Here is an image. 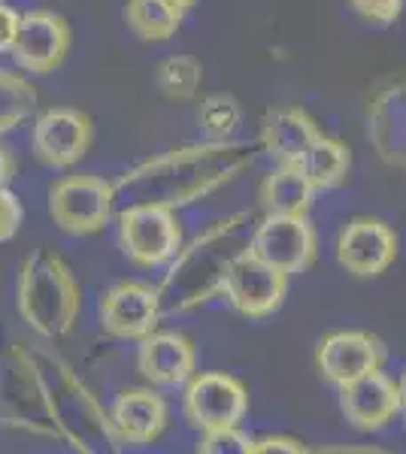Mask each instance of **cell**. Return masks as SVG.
<instances>
[{
	"label": "cell",
	"instance_id": "cell-24",
	"mask_svg": "<svg viewBox=\"0 0 406 454\" xmlns=\"http://www.w3.org/2000/svg\"><path fill=\"white\" fill-rule=\"evenodd\" d=\"M201 79H203V67H201V61L191 55H173V58H167V61H161V67H158L161 91L173 100L195 98L197 88H201Z\"/></svg>",
	"mask_w": 406,
	"mask_h": 454
},
{
	"label": "cell",
	"instance_id": "cell-29",
	"mask_svg": "<svg viewBox=\"0 0 406 454\" xmlns=\"http://www.w3.org/2000/svg\"><path fill=\"white\" fill-rule=\"evenodd\" d=\"M306 451V445L294 436H264L252 439V454H300Z\"/></svg>",
	"mask_w": 406,
	"mask_h": 454
},
{
	"label": "cell",
	"instance_id": "cell-19",
	"mask_svg": "<svg viewBox=\"0 0 406 454\" xmlns=\"http://www.w3.org/2000/svg\"><path fill=\"white\" fill-rule=\"evenodd\" d=\"M322 137V128L300 106L270 109L261 124V143L279 164H298L304 152Z\"/></svg>",
	"mask_w": 406,
	"mask_h": 454
},
{
	"label": "cell",
	"instance_id": "cell-28",
	"mask_svg": "<svg viewBox=\"0 0 406 454\" xmlns=\"http://www.w3.org/2000/svg\"><path fill=\"white\" fill-rule=\"evenodd\" d=\"M21 218H25V209H21L19 197L12 194L10 188H0V246L16 237Z\"/></svg>",
	"mask_w": 406,
	"mask_h": 454
},
{
	"label": "cell",
	"instance_id": "cell-5",
	"mask_svg": "<svg viewBox=\"0 0 406 454\" xmlns=\"http://www.w3.org/2000/svg\"><path fill=\"white\" fill-rule=\"evenodd\" d=\"M0 421L25 434L58 439L34 355L19 340L0 342Z\"/></svg>",
	"mask_w": 406,
	"mask_h": 454
},
{
	"label": "cell",
	"instance_id": "cell-2",
	"mask_svg": "<svg viewBox=\"0 0 406 454\" xmlns=\"http://www.w3.org/2000/svg\"><path fill=\"white\" fill-rule=\"evenodd\" d=\"M231 173V149L227 145H195V149H176L167 155L146 160L137 170L124 173L115 194H124L131 203H179L195 200L197 194H206L227 179Z\"/></svg>",
	"mask_w": 406,
	"mask_h": 454
},
{
	"label": "cell",
	"instance_id": "cell-21",
	"mask_svg": "<svg viewBox=\"0 0 406 454\" xmlns=\"http://www.w3.org/2000/svg\"><path fill=\"white\" fill-rule=\"evenodd\" d=\"M298 167L304 170V176L315 192H330V188H337L346 182L349 167H352V155L339 140H330V137L322 134L319 140L304 152V158L298 160Z\"/></svg>",
	"mask_w": 406,
	"mask_h": 454
},
{
	"label": "cell",
	"instance_id": "cell-27",
	"mask_svg": "<svg viewBox=\"0 0 406 454\" xmlns=\"http://www.w3.org/2000/svg\"><path fill=\"white\" fill-rule=\"evenodd\" d=\"M352 6H355L361 19L379 27L394 25L403 12V0H352Z\"/></svg>",
	"mask_w": 406,
	"mask_h": 454
},
{
	"label": "cell",
	"instance_id": "cell-22",
	"mask_svg": "<svg viewBox=\"0 0 406 454\" xmlns=\"http://www.w3.org/2000/svg\"><path fill=\"white\" fill-rule=\"evenodd\" d=\"M124 19H128V27L139 40H149V43L170 40L182 25V16L167 0H128Z\"/></svg>",
	"mask_w": 406,
	"mask_h": 454
},
{
	"label": "cell",
	"instance_id": "cell-17",
	"mask_svg": "<svg viewBox=\"0 0 406 454\" xmlns=\"http://www.w3.org/2000/svg\"><path fill=\"white\" fill-rule=\"evenodd\" d=\"M339 409L355 430H382L397 415V382L379 370L339 385Z\"/></svg>",
	"mask_w": 406,
	"mask_h": 454
},
{
	"label": "cell",
	"instance_id": "cell-33",
	"mask_svg": "<svg viewBox=\"0 0 406 454\" xmlns=\"http://www.w3.org/2000/svg\"><path fill=\"white\" fill-rule=\"evenodd\" d=\"M167 4H170V6H173V10H176V12H179V16H186V12L191 10V6H195V4H197V0H167Z\"/></svg>",
	"mask_w": 406,
	"mask_h": 454
},
{
	"label": "cell",
	"instance_id": "cell-16",
	"mask_svg": "<svg viewBox=\"0 0 406 454\" xmlns=\"http://www.w3.org/2000/svg\"><path fill=\"white\" fill-rule=\"evenodd\" d=\"M137 364L146 382L161 387H179L197 372L195 342L176 331H152L139 340Z\"/></svg>",
	"mask_w": 406,
	"mask_h": 454
},
{
	"label": "cell",
	"instance_id": "cell-13",
	"mask_svg": "<svg viewBox=\"0 0 406 454\" xmlns=\"http://www.w3.org/2000/svg\"><path fill=\"white\" fill-rule=\"evenodd\" d=\"M100 331L115 340H143L158 331L161 297L143 282H119L98 303Z\"/></svg>",
	"mask_w": 406,
	"mask_h": 454
},
{
	"label": "cell",
	"instance_id": "cell-9",
	"mask_svg": "<svg viewBox=\"0 0 406 454\" xmlns=\"http://www.w3.org/2000/svg\"><path fill=\"white\" fill-rule=\"evenodd\" d=\"M246 248L279 273L298 276L315 263L319 237L306 215H264Z\"/></svg>",
	"mask_w": 406,
	"mask_h": 454
},
{
	"label": "cell",
	"instance_id": "cell-10",
	"mask_svg": "<svg viewBox=\"0 0 406 454\" xmlns=\"http://www.w3.org/2000/svg\"><path fill=\"white\" fill-rule=\"evenodd\" d=\"M227 303L246 318H267L283 306L288 294V276L273 270L270 263L258 261L249 248L234 254L221 279Z\"/></svg>",
	"mask_w": 406,
	"mask_h": 454
},
{
	"label": "cell",
	"instance_id": "cell-3",
	"mask_svg": "<svg viewBox=\"0 0 406 454\" xmlns=\"http://www.w3.org/2000/svg\"><path fill=\"white\" fill-rule=\"evenodd\" d=\"M19 315L43 340H61L73 331L83 309V288L70 263L52 248L28 254L16 285Z\"/></svg>",
	"mask_w": 406,
	"mask_h": 454
},
{
	"label": "cell",
	"instance_id": "cell-31",
	"mask_svg": "<svg viewBox=\"0 0 406 454\" xmlns=\"http://www.w3.org/2000/svg\"><path fill=\"white\" fill-rule=\"evenodd\" d=\"M12 173H16V160L6 149H0V188H10Z\"/></svg>",
	"mask_w": 406,
	"mask_h": 454
},
{
	"label": "cell",
	"instance_id": "cell-12",
	"mask_svg": "<svg viewBox=\"0 0 406 454\" xmlns=\"http://www.w3.org/2000/svg\"><path fill=\"white\" fill-rule=\"evenodd\" d=\"M94 140V121L83 109H46L34 124V155L46 167H73L88 155Z\"/></svg>",
	"mask_w": 406,
	"mask_h": 454
},
{
	"label": "cell",
	"instance_id": "cell-8",
	"mask_svg": "<svg viewBox=\"0 0 406 454\" xmlns=\"http://www.w3.org/2000/svg\"><path fill=\"white\" fill-rule=\"evenodd\" d=\"M186 419L195 430L240 427L249 415V391L237 376L227 372H195L182 394Z\"/></svg>",
	"mask_w": 406,
	"mask_h": 454
},
{
	"label": "cell",
	"instance_id": "cell-15",
	"mask_svg": "<svg viewBox=\"0 0 406 454\" xmlns=\"http://www.w3.org/2000/svg\"><path fill=\"white\" fill-rule=\"evenodd\" d=\"M397 258V233L379 218H352L337 239V261L358 279L382 276Z\"/></svg>",
	"mask_w": 406,
	"mask_h": 454
},
{
	"label": "cell",
	"instance_id": "cell-30",
	"mask_svg": "<svg viewBox=\"0 0 406 454\" xmlns=\"http://www.w3.org/2000/svg\"><path fill=\"white\" fill-rule=\"evenodd\" d=\"M19 19H21L19 12L0 0V52H10L12 49V40H16V31H19Z\"/></svg>",
	"mask_w": 406,
	"mask_h": 454
},
{
	"label": "cell",
	"instance_id": "cell-23",
	"mask_svg": "<svg viewBox=\"0 0 406 454\" xmlns=\"http://www.w3.org/2000/svg\"><path fill=\"white\" fill-rule=\"evenodd\" d=\"M36 109V88L19 73L0 67V134L19 128Z\"/></svg>",
	"mask_w": 406,
	"mask_h": 454
},
{
	"label": "cell",
	"instance_id": "cell-18",
	"mask_svg": "<svg viewBox=\"0 0 406 454\" xmlns=\"http://www.w3.org/2000/svg\"><path fill=\"white\" fill-rule=\"evenodd\" d=\"M109 424L122 445H149L167 427V403L152 387H128L109 409Z\"/></svg>",
	"mask_w": 406,
	"mask_h": 454
},
{
	"label": "cell",
	"instance_id": "cell-4",
	"mask_svg": "<svg viewBox=\"0 0 406 454\" xmlns=\"http://www.w3.org/2000/svg\"><path fill=\"white\" fill-rule=\"evenodd\" d=\"M231 227L234 224H221L197 239L195 246H188L186 252L182 248L176 252L173 270H170V276L158 291L161 306L167 303V309H188V306L203 303L206 297L221 291L227 263L237 254L227 252L231 248Z\"/></svg>",
	"mask_w": 406,
	"mask_h": 454
},
{
	"label": "cell",
	"instance_id": "cell-20",
	"mask_svg": "<svg viewBox=\"0 0 406 454\" xmlns=\"http://www.w3.org/2000/svg\"><path fill=\"white\" fill-rule=\"evenodd\" d=\"M315 188L309 185L298 164H279L261 182V209L264 215H306L313 207Z\"/></svg>",
	"mask_w": 406,
	"mask_h": 454
},
{
	"label": "cell",
	"instance_id": "cell-6",
	"mask_svg": "<svg viewBox=\"0 0 406 454\" xmlns=\"http://www.w3.org/2000/svg\"><path fill=\"white\" fill-rule=\"evenodd\" d=\"M119 243L124 258L137 267H164L182 248V227L173 207L164 203H128L119 212Z\"/></svg>",
	"mask_w": 406,
	"mask_h": 454
},
{
	"label": "cell",
	"instance_id": "cell-14",
	"mask_svg": "<svg viewBox=\"0 0 406 454\" xmlns=\"http://www.w3.org/2000/svg\"><path fill=\"white\" fill-rule=\"evenodd\" d=\"M315 364L328 385H349L386 364V346L379 336L367 331L328 333L315 348Z\"/></svg>",
	"mask_w": 406,
	"mask_h": 454
},
{
	"label": "cell",
	"instance_id": "cell-1",
	"mask_svg": "<svg viewBox=\"0 0 406 454\" xmlns=\"http://www.w3.org/2000/svg\"><path fill=\"white\" fill-rule=\"evenodd\" d=\"M31 355L58 439L83 454L119 451L122 442L109 424V412H103L98 397L83 385L70 364L46 348H31Z\"/></svg>",
	"mask_w": 406,
	"mask_h": 454
},
{
	"label": "cell",
	"instance_id": "cell-25",
	"mask_svg": "<svg viewBox=\"0 0 406 454\" xmlns=\"http://www.w3.org/2000/svg\"><path fill=\"white\" fill-rule=\"evenodd\" d=\"M201 124L206 128V134L227 137L240 124V106L234 104V98H210V100H203Z\"/></svg>",
	"mask_w": 406,
	"mask_h": 454
},
{
	"label": "cell",
	"instance_id": "cell-11",
	"mask_svg": "<svg viewBox=\"0 0 406 454\" xmlns=\"http://www.w3.org/2000/svg\"><path fill=\"white\" fill-rule=\"evenodd\" d=\"M70 43L73 31L68 19L58 16V12L34 10L19 19V31L10 52L21 70L34 73V76H46V73L58 70L64 64Z\"/></svg>",
	"mask_w": 406,
	"mask_h": 454
},
{
	"label": "cell",
	"instance_id": "cell-7",
	"mask_svg": "<svg viewBox=\"0 0 406 454\" xmlns=\"http://www.w3.org/2000/svg\"><path fill=\"white\" fill-rule=\"evenodd\" d=\"M115 188L100 176H68L49 188V215L70 237H88L109 224Z\"/></svg>",
	"mask_w": 406,
	"mask_h": 454
},
{
	"label": "cell",
	"instance_id": "cell-26",
	"mask_svg": "<svg viewBox=\"0 0 406 454\" xmlns=\"http://www.w3.org/2000/svg\"><path fill=\"white\" fill-rule=\"evenodd\" d=\"M201 454H252V439L240 434V427H221V430H206L197 442Z\"/></svg>",
	"mask_w": 406,
	"mask_h": 454
},
{
	"label": "cell",
	"instance_id": "cell-32",
	"mask_svg": "<svg viewBox=\"0 0 406 454\" xmlns=\"http://www.w3.org/2000/svg\"><path fill=\"white\" fill-rule=\"evenodd\" d=\"M397 415H401L406 424V372H403L401 382H397Z\"/></svg>",
	"mask_w": 406,
	"mask_h": 454
}]
</instances>
